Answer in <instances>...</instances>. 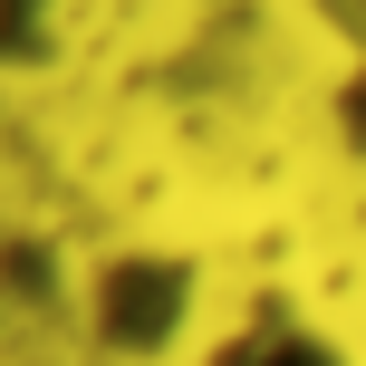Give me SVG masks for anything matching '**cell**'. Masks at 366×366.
Returning <instances> with one entry per match:
<instances>
[{
    "mask_svg": "<svg viewBox=\"0 0 366 366\" xmlns=\"http://www.w3.org/2000/svg\"><path fill=\"white\" fill-rule=\"evenodd\" d=\"M29 39H39V0H0V68H10Z\"/></svg>",
    "mask_w": 366,
    "mask_h": 366,
    "instance_id": "cell-1",
    "label": "cell"
},
{
    "mask_svg": "<svg viewBox=\"0 0 366 366\" xmlns=\"http://www.w3.org/2000/svg\"><path fill=\"white\" fill-rule=\"evenodd\" d=\"M337 116H347V135L366 145V58H357V77H347V97H337Z\"/></svg>",
    "mask_w": 366,
    "mask_h": 366,
    "instance_id": "cell-2",
    "label": "cell"
}]
</instances>
